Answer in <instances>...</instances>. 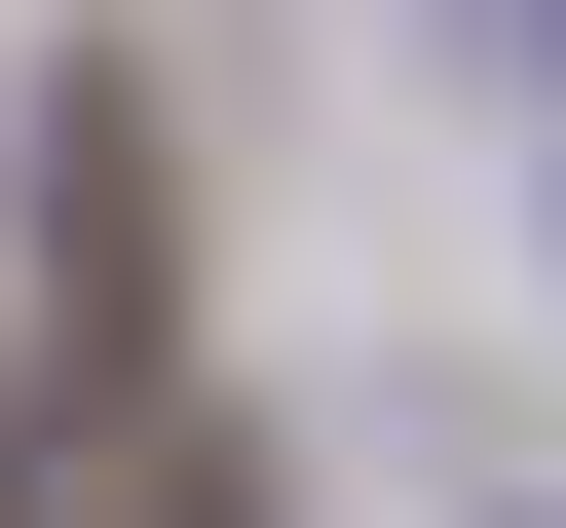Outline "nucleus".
<instances>
[{"mask_svg":"<svg viewBox=\"0 0 566 528\" xmlns=\"http://www.w3.org/2000/svg\"><path fill=\"white\" fill-rule=\"evenodd\" d=\"M0 528H39V453H0Z\"/></svg>","mask_w":566,"mask_h":528,"instance_id":"obj_1","label":"nucleus"}]
</instances>
